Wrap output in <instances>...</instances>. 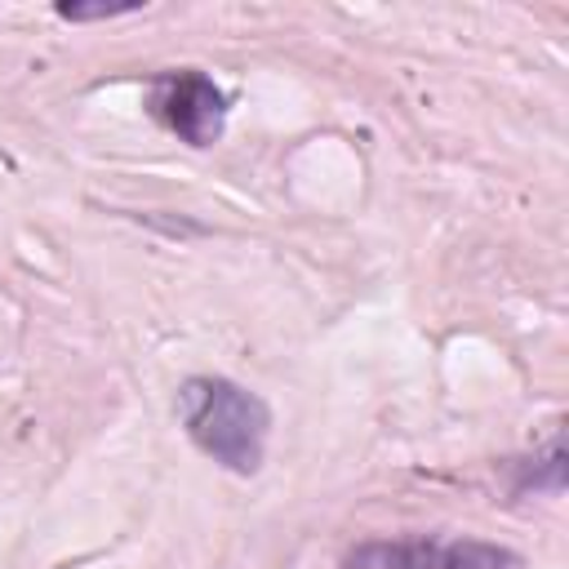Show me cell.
<instances>
[{"label": "cell", "mask_w": 569, "mask_h": 569, "mask_svg": "<svg viewBox=\"0 0 569 569\" xmlns=\"http://www.w3.org/2000/svg\"><path fill=\"white\" fill-rule=\"evenodd\" d=\"M178 418L200 453L236 476H253L262 467L271 409L231 378H187L178 387Z\"/></svg>", "instance_id": "obj_1"}, {"label": "cell", "mask_w": 569, "mask_h": 569, "mask_svg": "<svg viewBox=\"0 0 569 569\" xmlns=\"http://www.w3.org/2000/svg\"><path fill=\"white\" fill-rule=\"evenodd\" d=\"M507 547L476 538H378L347 551V569H516Z\"/></svg>", "instance_id": "obj_2"}, {"label": "cell", "mask_w": 569, "mask_h": 569, "mask_svg": "<svg viewBox=\"0 0 569 569\" xmlns=\"http://www.w3.org/2000/svg\"><path fill=\"white\" fill-rule=\"evenodd\" d=\"M151 111L187 147H213L227 124V98L204 71H169L151 89Z\"/></svg>", "instance_id": "obj_3"}, {"label": "cell", "mask_w": 569, "mask_h": 569, "mask_svg": "<svg viewBox=\"0 0 569 569\" xmlns=\"http://www.w3.org/2000/svg\"><path fill=\"white\" fill-rule=\"evenodd\" d=\"M133 13V4H58V18L67 22H84V18H120Z\"/></svg>", "instance_id": "obj_4"}]
</instances>
